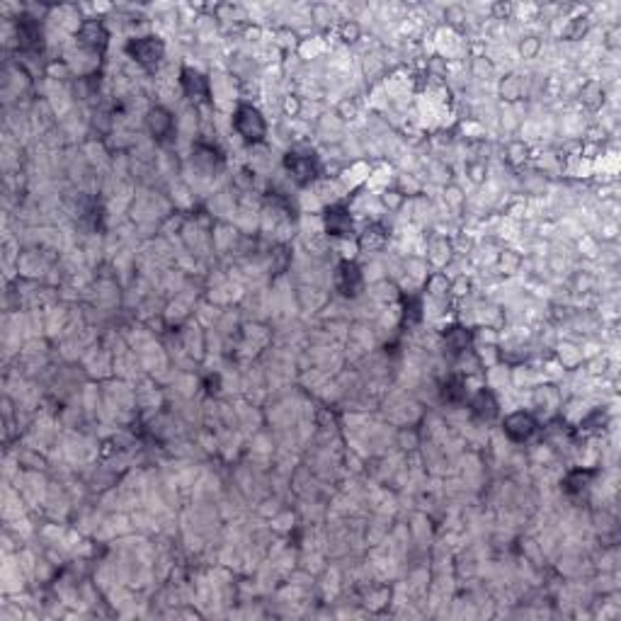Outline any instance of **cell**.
Returning a JSON list of instances; mask_svg holds the SVG:
<instances>
[{
	"mask_svg": "<svg viewBox=\"0 0 621 621\" xmlns=\"http://www.w3.org/2000/svg\"><path fill=\"white\" fill-rule=\"evenodd\" d=\"M287 168L294 175V180L299 182H310L315 177V158L310 153H289L287 156Z\"/></svg>",
	"mask_w": 621,
	"mask_h": 621,
	"instance_id": "277c9868",
	"label": "cell"
},
{
	"mask_svg": "<svg viewBox=\"0 0 621 621\" xmlns=\"http://www.w3.org/2000/svg\"><path fill=\"white\" fill-rule=\"evenodd\" d=\"M129 54L134 56L139 63H156L161 61L163 56V44L156 39V36H139L129 44Z\"/></svg>",
	"mask_w": 621,
	"mask_h": 621,
	"instance_id": "3957f363",
	"label": "cell"
},
{
	"mask_svg": "<svg viewBox=\"0 0 621 621\" xmlns=\"http://www.w3.org/2000/svg\"><path fill=\"white\" fill-rule=\"evenodd\" d=\"M442 396H444V401L449 403H461L466 398V386L464 381H461L459 376H451L444 381V391H442Z\"/></svg>",
	"mask_w": 621,
	"mask_h": 621,
	"instance_id": "9c48e42d",
	"label": "cell"
},
{
	"mask_svg": "<svg viewBox=\"0 0 621 621\" xmlns=\"http://www.w3.org/2000/svg\"><path fill=\"white\" fill-rule=\"evenodd\" d=\"M505 432H507L510 439L524 442L536 432V420L529 413H524V410H517V413L505 418Z\"/></svg>",
	"mask_w": 621,
	"mask_h": 621,
	"instance_id": "7a4b0ae2",
	"label": "cell"
},
{
	"mask_svg": "<svg viewBox=\"0 0 621 621\" xmlns=\"http://www.w3.org/2000/svg\"><path fill=\"white\" fill-rule=\"evenodd\" d=\"M149 126H151V131H153L158 139H163V136H165L168 131H170L172 117L165 112V109L156 107V109H151V114H149Z\"/></svg>",
	"mask_w": 621,
	"mask_h": 621,
	"instance_id": "ba28073f",
	"label": "cell"
},
{
	"mask_svg": "<svg viewBox=\"0 0 621 621\" xmlns=\"http://www.w3.org/2000/svg\"><path fill=\"white\" fill-rule=\"evenodd\" d=\"M182 86H185L189 97H194V95L199 97V95L207 93V81H204V76H199V73H194V71L182 73Z\"/></svg>",
	"mask_w": 621,
	"mask_h": 621,
	"instance_id": "30bf717a",
	"label": "cell"
},
{
	"mask_svg": "<svg viewBox=\"0 0 621 621\" xmlns=\"http://www.w3.org/2000/svg\"><path fill=\"white\" fill-rule=\"evenodd\" d=\"M338 289L345 296H355L362 289V272L355 262H342L338 267Z\"/></svg>",
	"mask_w": 621,
	"mask_h": 621,
	"instance_id": "5b68a950",
	"label": "cell"
},
{
	"mask_svg": "<svg viewBox=\"0 0 621 621\" xmlns=\"http://www.w3.org/2000/svg\"><path fill=\"white\" fill-rule=\"evenodd\" d=\"M325 226H328V233H333V236H345V233H350V228H352V217H350V212H347L345 207H333V209H328V214H325Z\"/></svg>",
	"mask_w": 621,
	"mask_h": 621,
	"instance_id": "8992f818",
	"label": "cell"
},
{
	"mask_svg": "<svg viewBox=\"0 0 621 621\" xmlns=\"http://www.w3.org/2000/svg\"><path fill=\"white\" fill-rule=\"evenodd\" d=\"M444 342L449 345L451 352H464L468 345V333L464 328H449L444 333Z\"/></svg>",
	"mask_w": 621,
	"mask_h": 621,
	"instance_id": "7c38bea8",
	"label": "cell"
},
{
	"mask_svg": "<svg viewBox=\"0 0 621 621\" xmlns=\"http://www.w3.org/2000/svg\"><path fill=\"white\" fill-rule=\"evenodd\" d=\"M81 36L86 44H93V46H102L104 41H107V34H104V29L100 22H88L86 27H83Z\"/></svg>",
	"mask_w": 621,
	"mask_h": 621,
	"instance_id": "8fae6325",
	"label": "cell"
},
{
	"mask_svg": "<svg viewBox=\"0 0 621 621\" xmlns=\"http://www.w3.org/2000/svg\"><path fill=\"white\" fill-rule=\"evenodd\" d=\"M233 129L238 131V136L243 141H250V144H257V141L265 139L267 134V124L262 119V114L257 112L250 104H243V107L236 109L233 114Z\"/></svg>",
	"mask_w": 621,
	"mask_h": 621,
	"instance_id": "6da1fadb",
	"label": "cell"
},
{
	"mask_svg": "<svg viewBox=\"0 0 621 621\" xmlns=\"http://www.w3.org/2000/svg\"><path fill=\"white\" fill-rule=\"evenodd\" d=\"M471 408H473V413L481 415V418H486V420H491V418H496V415H498V401H496V396H493L491 391H486V388H483V391H478L476 396H473Z\"/></svg>",
	"mask_w": 621,
	"mask_h": 621,
	"instance_id": "52a82bcc",
	"label": "cell"
}]
</instances>
